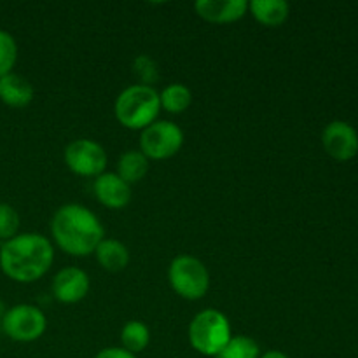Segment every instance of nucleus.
Returning a JSON list of instances; mask_svg holds the SVG:
<instances>
[{
    "mask_svg": "<svg viewBox=\"0 0 358 358\" xmlns=\"http://www.w3.org/2000/svg\"><path fill=\"white\" fill-rule=\"evenodd\" d=\"M182 143H184V133L175 122L157 121L142 129L140 152L147 159H168L180 150Z\"/></svg>",
    "mask_w": 358,
    "mask_h": 358,
    "instance_id": "obj_6",
    "label": "nucleus"
},
{
    "mask_svg": "<svg viewBox=\"0 0 358 358\" xmlns=\"http://www.w3.org/2000/svg\"><path fill=\"white\" fill-rule=\"evenodd\" d=\"M0 100L14 108L27 107L34 100V87L24 77L10 72L0 77Z\"/></svg>",
    "mask_w": 358,
    "mask_h": 358,
    "instance_id": "obj_13",
    "label": "nucleus"
},
{
    "mask_svg": "<svg viewBox=\"0 0 358 358\" xmlns=\"http://www.w3.org/2000/svg\"><path fill=\"white\" fill-rule=\"evenodd\" d=\"M231 338L229 320L217 310L201 311L189 325V343L201 355L217 357Z\"/></svg>",
    "mask_w": 358,
    "mask_h": 358,
    "instance_id": "obj_4",
    "label": "nucleus"
},
{
    "mask_svg": "<svg viewBox=\"0 0 358 358\" xmlns=\"http://www.w3.org/2000/svg\"><path fill=\"white\" fill-rule=\"evenodd\" d=\"M215 358H261V348L252 338L234 336Z\"/></svg>",
    "mask_w": 358,
    "mask_h": 358,
    "instance_id": "obj_19",
    "label": "nucleus"
},
{
    "mask_svg": "<svg viewBox=\"0 0 358 358\" xmlns=\"http://www.w3.org/2000/svg\"><path fill=\"white\" fill-rule=\"evenodd\" d=\"M51 233L56 245L63 252L76 257H86L93 254L105 231L98 217L86 206L70 203L56 210L51 220Z\"/></svg>",
    "mask_w": 358,
    "mask_h": 358,
    "instance_id": "obj_2",
    "label": "nucleus"
},
{
    "mask_svg": "<svg viewBox=\"0 0 358 358\" xmlns=\"http://www.w3.org/2000/svg\"><path fill=\"white\" fill-rule=\"evenodd\" d=\"M55 261L51 241L37 233L16 234L0 247V269L20 283L42 278Z\"/></svg>",
    "mask_w": 358,
    "mask_h": 358,
    "instance_id": "obj_1",
    "label": "nucleus"
},
{
    "mask_svg": "<svg viewBox=\"0 0 358 358\" xmlns=\"http://www.w3.org/2000/svg\"><path fill=\"white\" fill-rule=\"evenodd\" d=\"M17 59V45L10 34L0 30V77L10 73Z\"/></svg>",
    "mask_w": 358,
    "mask_h": 358,
    "instance_id": "obj_20",
    "label": "nucleus"
},
{
    "mask_svg": "<svg viewBox=\"0 0 358 358\" xmlns=\"http://www.w3.org/2000/svg\"><path fill=\"white\" fill-rule=\"evenodd\" d=\"M161 108L170 114H182L187 110L192 103V93L184 84H170L159 94Z\"/></svg>",
    "mask_w": 358,
    "mask_h": 358,
    "instance_id": "obj_17",
    "label": "nucleus"
},
{
    "mask_svg": "<svg viewBox=\"0 0 358 358\" xmlns=\"http://www.w3.org/2000/svg\"><path fill=\"white\" fill-rule=\"evenodd\" d=\"M196 13L210 23H233L241 20L248 9L247 0H199Z\"/></svg>",
    "mask_w": 358,
    "mask_h": 358,
    "instance_id": "obj_12",
    "label": "nucleus"
},
{
    "mask_svg": "<svg viewBox=\"0 0 358 358\" xmlns=\"http://www.w3.org/2000/svg\"><path fill=\"white\" fill-rule=\"evenodd\" d=\"M261 358H289V357H287L285 353L276 352V350H271V352H266L264 355H262Z\"/></svg>",
    "mask_w": 358,
    "mask_h": 358,
    "instance_id": "obj_24",
    "label": "nucleus"
},
{
    "mask_svg": "<svg viewBox=\"0 0 358 358\" xmlns=\"http://www.w3.org/2000/svg\"><path fill=\"white\" fill-rule=\"evenodd\" d=\"M149 171V159L140 150H128L117 161V175L126 184H136Z\"/></svg>",
    "mask_w": 358,
    "mask_h": 358,
    "instance_id": "obj_16",
    "label": "nucleus"
},
{
    "mask_svg": "<svg viewBox=\"0 0 358 358\" xmlns=\"http://www.w3.org/2000/svg\"><path fill=\"white\" fill-rule=\"evenodd\" d=\"M171 289L187 301L205 297L210 287V275L206 266L191 255H178L170 264Z\"/></svg>",
    "mask_w": 358,
    "mask_h": 358,
    "instance_id": "obj_5",
    "label": "nucleus"
},
{
    "mask_svg": "<svg viewBox=\"0 0 358 358\" xmlns=\"http://www.w3.org/2000/svg\"><path fill=\"white\" fill-rule=\"evenodd\" d=\"M98 262L103 269L110 273H119L128 266L129 252L121 241L112 240V238H103L100 245L94 250Z\"/></svg>",
    "mask_w": 358,
    "mask_h": 358,
    "instance_id": "obj_14",
    "label": "nucleus"
},
{
    "mask_svg": "<svg viewBox=\"0 0 358 358\" xmlns=\"http://www.w3.org/2000/svg\"><path fill=\"white\" fill-rule=\"evenodd\" d=\"M121 341L124 350L129 353H140L149 346L150 343V331L145 324L138 320H131L122 327L121 331Z\"/></svg>",
    "mask_w": 358,
    "mask_h": 358,
    "instance_id": "obj_18",
    "label": "nucleus"
},
{
    "mask_svg": "<svg viewBox=\"0 0 358 358\" xmlns=\"http://www.w3.org/2000/svg\"><path fill=\"white\" fill-rule=\"evenodd\" d=\"M3 308H6V306H3V304L0 303V331H2V322H3V315H6V311H7V310H3Z\"/></svg>",
    "mask_w": 358,
    "mask_h": 358,
    "instance_id": "obj_25",
    "label": "nucleus"
},
{
    "mask_svg": "<svg viewBox=\"0 0 358 358\" xmlns=\"http://www.w3.org/2000/svg\"><path fill=\"white\" fill-rule=\"evenodd\" d=\"M133 72H135V76L142 80V86H149V87H150V84L156 83L157 77H159V73H157L156 62H154V59H150L149 56H145V55L138 56V58L133 62Z\"/></svg>",
    "mask_w": 358,
    "mask_h": 358,
    "instance_id": "obj_22",
    "label": "nucleus"
},
{
    "mask_svg": "<svg viewBox=\"0 0 358 358\" xmlns=\"http://www.w3.org/2000/svg\"><path fill=\"white\" fill-rule=\"evenodd\" d=\"M65 163L80 177H100L107 168V152L93 140H73L65 149Z\"/></svg>",
    "mask_w": 358,
    "mask_h": 358,
    "instance_id": "obj_8",
    "label": "nucleus"
},
{
    "mask_svg": "<svg viewBox=\"0 0 358 358\" xmlns=\"http://www.w3.org/2000/svg\"><path fill=\"white\" fill-rule=\"evenodd\" d=\"M325 152L338 161H348L358 152V133L350 122L332 121L322 133Z\"/></svg>",
    "mask_w": 358,
    "mask_h": 358,
    "instance_id": "obj_9",
    "label": "nucleus"
},
{
    "mask_svg": "<svg viewBox=\"0 0 358 358\" xmlns=\"http://www.w3.org/2000/svg\"><path fill=\"white\" fill-rule=\"evenodd\" d=\"M17 229H20V215L16 208L7 203H0V240H10L16 236Z\"/></svg>",
    "mask_w": 358,
    "mask_h": 358,
    "instance_id": "obj_21",
    "label": "nucleus"
},
{
    "mask_svg": "<svg viewBox=\"0 0 358 358\" xmlns=\"http://www.w3.org/2000/svg\"><path fill=\"white\" fill-rule=\"evenodd\" d=\"M90 292V278L79 268H63L52 280V296L63 304H76Z\"/></svg>",
    "mask_w": 358,
    "mask_h": 358,
    "instance_id": "obj_10",
    "label": "nucleus"
},
{
    "mask_svg": "<svg viewBox=\"0 0 358 358\" xmlns=\"http://www.w3.org/2000/svg\"><path fill=\"white\" fill-rule=\"evenodd\" d=\"M252 16L266 27H280L289 17L290 7L285 0H252L248 3Z\"/></svg>",
    "mask_w": 358,
    "mask_h": 358,
    "instance_id": "obj_15",
    "label": "nucleus"
},
{
    "mask_svg": "<svg viewBox=\"0 0 358 358\" xmlns=\"http://www.w3.org/2000/svg\"><path fill=\"white\" fill-rule=\"evenodd\" d=\"M159 110L161 101L157 91L142 84L126 87L115 100V117L129 129H145L156 122Z\"/></svg>",
    "mask_w": 358,
    "mask_h": 358,
    "instance_id": "obj_3",
    "label": "nucleus"
},
{
    "mask_svg": "<svg viewBox=\"0 0 358 358\" xmlns=\"http://www.w3.org/2000/svg\"><path fill=\"white\" fill-rule=\"evenodd\" d=\"M44 313L31 304H16L6 311L2 332L17 343H31L45 332Z\"/></svg>",
    "mask_w": 358,
    "mask_h": 358,
    "instance_id": "obj_7",
    "label": "nucleus"
},
{
    "mask_svg": "<svg viewBox=\"0 0 358 358\" xmlns=\"http://www.w3.org/2000/svg\"><path fill=\"white\" fill-rule=\"evenodd\" d=\"M96 358H136L133 353H129L124 348H105L98 353Z\"/></svg>",
    "mask_w": 358,
    "mask_h": 358,
    "instance_id": "obj_23",
    "label": "nucleus"
},
{
    "mask_svg": "<svg viewBox=\"0 0 358 358\" xmlns=\"http://www.w3.org/2000/svg\"><path fill=\"white\" fill-rule=\"evenodd\" d=\"M94 196L107 208H124L131 201V187L117 173H101L93 184Z\"/></svg>",
    "mask_w": 358,
    "mask_h": 358,
    "instance_id": "obj_11",
    "label": "nucleus"
}]
</instances>
